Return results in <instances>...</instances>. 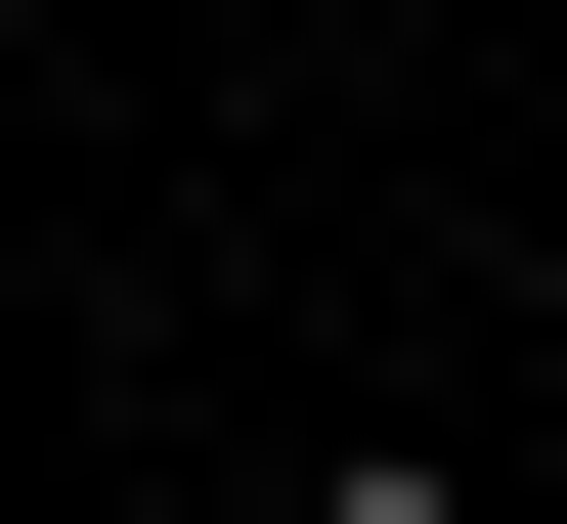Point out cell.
<instances>
[{"instance_id":"cell-2","label":"cell","mask_w":567,"mask_h":524,"mask_svg":"<svg viewBox=\"0 0 567 524\" xmlns=\"http://www.w3.org/2000/svg\"><path fill=\"white\" fill-rule=\"evenodd\" d=\"M524 350H567V219H524Z\"/></svg>"},{"instance_id":"cell-1","label":"cell","mask_w":567,"mask_h":524,"mask_svg":"<svg viewBox=\"0 0 567 524\" xmlns=\"http://www.w3.org/2000/svg\"><path fill=\"white\" fill-rule=\"evenodd\" d=\"M306 524H481V481H436V438H306Z\"/></svg>"}]
</instances>
